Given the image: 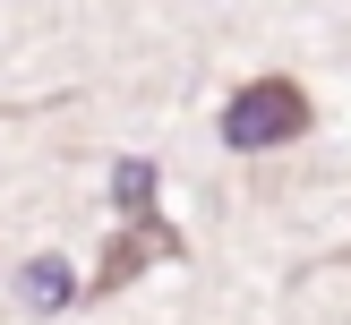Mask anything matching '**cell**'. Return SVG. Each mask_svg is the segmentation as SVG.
Segmentation results:
<instances>
[{"instance_id": "1", "label": "cell", "mask_w": 351, "mask_h": 325, "mask_svg": "<svg viewBox=\"0 0 351 325\" xmlns=\"http://www.w3.org/2000/svg\"><path fill=\"white\" fill-rule=\"evenodd\" d=\"M308 129V94L291 77H249L232 94V112H223V137H232L240 154H257V146H291V137Z\"/></svg>"}, {"instance_id": "2", "label": "cell", "mask_w": 351, "mask_h": 325, "mask_svg": "<svg viewBox=\"0 0 351 325\" xmlns=\"http://www.w3.org/2000/svg\"><path fill=\"white\" fill-rule=\"evenodd\" d=\"M26 300H69V274L60 265H26Z\"/></svg>"}]
</instances>
